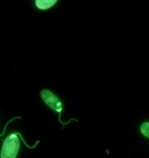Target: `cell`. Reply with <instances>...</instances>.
Masks as SVG:
<instances>
[{
	"label": "cell",
	"mask_w": 149,
	"mask_h": 158,
	"mask_svg": "<svg viewBox=\"0 0 149 158\" xmlns=\"http://www.w3.org/2000/svg\"><path fill=\"white\" fill-rule=\"evenodd\" d=\"M20 139L24 141L20 132H11L3 141L0 158H17L20 151Z\"/></svg>",
	"instance_id": "obj_1"
},
{
	"label": "cell",
	"mask_w": 149,
	"mask_h": 158,
	"mask_svg": "<svg viewBox=\"0 0 149 158\" xmlns=\"http://www.w3.org/2000/svg\"><path fill=\"white\" fill-rule=\"evenodd\" d=\"M40 96L42 98V100L44 101V103L49 107L50 109H52L53 111H55L58 114V120L62 125H66L68 123L72 121H76L77 119H71L68 122H63L61 120V115H62V110L63 106L61 101L58 99V97L55 94H53L51 90L49 89H42L40 91Z\"/></svg>",
	"instance_id": "obj_2"
},
{
	"label": "cell",
	"mask_w": 149,
	"mask_h": 158,
	"mask_svg": "<svg viewBox=\"0 0 149 158\" xmlns=\"http://www.w3.org/2000/svg\"><path fill=\"white\" fill-rule=\"evenodd\" d=\"M140 131L142 132V135L149 139V122H144L143 124L141 125Z\"/></svg>",
	"instance_id": "obj_4"
},
{
	"label": "cell",
	"mask_w": 149,
	"mask_h": 158,
	"mask_svg": "<svg viewBox=\"0 0 149 158\" xmlns=\"http://www.w3.org/2000/svg\"><path fill=\"white\" fill-rule=\"evenodd\" d=\"M57 2V0H36L35 4H36L37 8L40 9V10H47V9L51 8Z\"/></svg>",
	"instance_id": "obj_3"
},
{
	"label": "cell",
	"mask_w": 149,
	"mask_h": 158,
	"mask_svg": "<svg viewBox=\"0 0 149 158\" xmlns=\"http://www.w3.org/2000/svg\"><path fill=\"white\" fill-rule=\"evenodd\" d=\"M2 135H1V134H0V137H2Z\"/></svg>",
	"instance_id": "obj_5"
}]
</instances>
